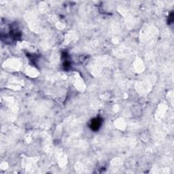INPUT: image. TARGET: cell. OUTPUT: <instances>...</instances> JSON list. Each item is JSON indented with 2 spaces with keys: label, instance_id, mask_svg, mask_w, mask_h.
<instances>
[{
  "label": "cell",
  "instance_id": "obj_1",
  "mask_svg": "<svg viewBox=\"0 0 174 174\" xmlns=\"http://www.w3.org/2000/svg\"><path fill=\"white\" fill-rule=\"evenodd\" d=\"M101 125V119L100 118H94L91 120V128L94 131L98 130Z\"/></svg>",
  "mask_w": 174,
  "mask_h": 174
}]
</instances>
